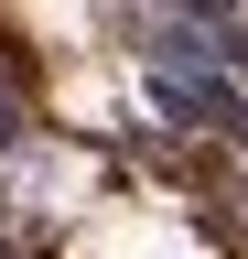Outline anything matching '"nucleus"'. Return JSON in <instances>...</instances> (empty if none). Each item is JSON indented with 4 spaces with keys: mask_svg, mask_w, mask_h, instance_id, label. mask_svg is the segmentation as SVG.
<instances>
[{
    "mask_svg": "<svg viewBox=\"0 0 248 259\" xmlns=\"http://www.w3.org/2000/svg\"><path fill=\"white\" fill-rule=\"evenodd\" d=\"M151 22H183V32H216V44H248V0H151Z\"/></svg>",
    "mask_w": 248,
    "mask_h": 259,
    "instance_id": "f257e3e1",
    "label": "nucleus"
},
{
    "mask_svg": "<svg viewBox=\"0 0 248 259\" xmlns=\"http://www.w3.org/2000/svg\"><path fill=\"white\" fill-rule=\"evenodd\" d=\"M237 97H248V44H237Z\"/></svg>",
    "mask_w": 248,
    "mask_h": 259,
    "instance_id": "f03ea898",
    "label": "nucleus"
}]
</instances>
